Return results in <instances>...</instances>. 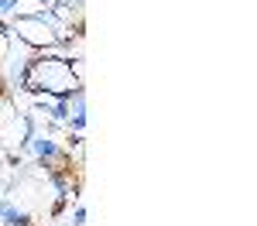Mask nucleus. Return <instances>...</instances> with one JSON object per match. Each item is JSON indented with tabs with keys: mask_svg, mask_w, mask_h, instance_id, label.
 Here are the masks:
<instances>
[{
	"mask_svg": "<svg viewBox=\"0 0 257 226\" xmlns=\"http://www.w3.org/2000/svg\"><path fill=\"white\" fill-rule=\"evenodd\" d=\"M28 154L35 158L38 164H45V168H65V151L59 147V141L52 137V134H45V130H35L31 137H28Z\"/></svg>",
	"mask_w": 257,
	"mask_h": 226,
	"instance_id": "obj_2",
	"label": "nucleus"
},
{
	"mask_svg": "<svg viewBox=\"0 0 257 226\" xmlns=\"http://www.w3.org/2000/svg\"><path fill=\"white\" fill-rule=\"evenodd\" d=\"M11 45H14V35H11V28H7V21H0V62L7 59V52H11Z\"/></svg>",
	"mask_w": 257,
	"mask_h": 226,
	"instance_id": "obj_3",
	"label": "nucleus"
},
{
	"mask_svg": "<svg viewBox=\"0 0 257 226\" xmlns=\"http://www.w3.org/2000/svg\"><path fill=\"white\" fill-rule=\"evenodd\" d=\"M4 86H7V79H4V72H0V96H4Z\"/></svg>",
	"mask_w": 257,
	"mask_h": 226,
	"instance_id": "obj_6",
	"label": "nucleus"
},
{
	"mask_svg": "<svg viewBox=\"0 0 257 226\" xmlns=\"http://www.w3.org/2000/svg\"><path fill=\"white\" fill-rule=\"evenodd\" d=\"M21 93H48V96H69L82 89V79L72 72V62L62 48H52V52H38L35 59L28 62L24 69V79L18 86Z\"/></svg>",
	"mask_w": 257,
	"mask_h": 226,
	"instance_id": "obj_1",
	"label": "nucleus"
},
{
	"mask_svg": "<svg viewBox=\"0 0 257 226\" xmlns=\"http://www.w3.org/2000/svg\"><path fill=\"white\" fill-rule=\"evenodd\" d=\"M72 226H86V209H82V205L72 209Z\"/></svg>",
	"mask_w": 257,
	"mask_h": 226,
	"instance_id": "obj_5",
	"label": "nucleus"
},
{
	"mask_svg": "<svg viewBox=\"0 0 257 226\" xmlns=\"http://www.w3.org/2000/svg\"><path fill=\"white\" fill-rule=\"evenodd\" d=\"M21 0H0V21H11L14 14H18Z\"/></svg>",
	"mask_w": 257,
	"mask_h": 226,
	"instance_id": "obj_4",
	"label": "nucleus"
}]
</instances>
